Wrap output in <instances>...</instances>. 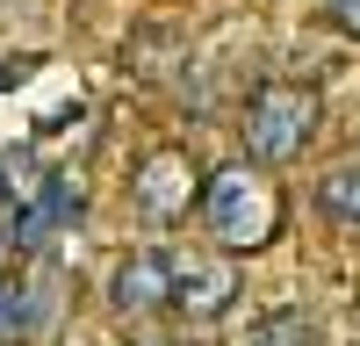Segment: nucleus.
<instances>
[{
  "label": "nucleus",
  "instance_id": "obj_1",
  "mask_svg": "<svg viewBox=\"0 0 360 346\" xmlns=\"http://www.w3.org/2000/svg\"><path fill=\"white\" fill-rule=\"evenodd\" d=\"M202 224L224 252H259L281 231V188L259 159H224L217 173H202Z\"/></svg>",
  "mask_w": 360,
  "mask_h": 346
},
{
  "label": "nucleus",
  "instance_id": "obj_2",
  "mask_svg": "<svg viewBox=\"0 0 360 346\" xmlns=\"http://www.w3.org/2000/svg\"><path fill=\"white\" fill-rule=\"evenodd\" d=\"M317 123H324V101H317V86H303V79H259L245 94V108H238L245 159H259V166L303 159V144L317 137Z\"/></svg>",
  "mask_w": 360,
  "mask_h": 346
},
{
  "label": "nucleus",
  "instance_id": "obj_3",
  "mask_svg": "<svg viewBox=\"0 0 360 346\" xmlns=\"http://www.w3.org/2000/svg\"><path fill=\"white\" fill-rule=\"evenodd\" d=\"M130 202L144 224H180L188 210H202V166L180 152V144H159L144 152L137 173H130Z\"/></svg>",
  "mask_w": 360,
  "mask_h": 346
},
{
  "label": "nucleus",
  "instance_id": "obj_4",
  "mask_svg": "<svg viewBox=\"0 0 360 346\" xmlns=\"http://www.w3.org/2000/svg\"><path fill=\"white\" fill-rule=\"evenodd\" d=\"M231 303H238L231 252H188V260H173V296H166V310L180 317V325H224Z\"/></svg>",
  "mask_w": 360,
  "mask_h": 346
},
{
  "label": "nucleus",
  "instance_id": "obj_5",
  "mask_svg": "<svg viewBox=\"0 0 360 346\" xmlns=\"http://www.w3.org/2000/svg\"><path fill=\"white\" fill-rule=\"evenodd\" d=\"M166 296H173V260L166 252H123L115 260V274H108V310L115 317H152V310H166Z\"/></svg>",
  "mask_w": 360,
  "mask_h": 346
},
{
  "label": "nucleus",
  "instance_id": "obj_6",
  "mask_svg": "<svg viewBox=\"0 0 360 346\" xmlns=\"http://www.w3.org/2000/svg\"><path fill=\"white\" fill-rule=\"evenodd\" d=\"M317 210L324 217H332L339 231H360V152H346V159H332V166H324L317 173Z\"/></svg>",
  "mask_w": 360,
  "mask_h": 346
},
{
  "label": "nucleus",
  "instance_id": "obj_7",
  "mask_svg": "<svg viewBox=\"0 0 360 346\" xmlns=\"http://www.w3.org/2000/svg\"><path fill=\"white\" fill-rule=\"evenodd\" d=\"M65 217H79V195H72L65 181H51L44 202H29V210L15 217V245H44V231H51V224H65Z\"/></svg>",
  "mask_w": 360,
  "mask_h": 346
},
{
  "label": "nucleus",
  "instance_id": "obj_8",
  "mask_svg": "<svg viewBox=\"0 0 360 346\" xmlns=\"http://www.w3.org/2000/svg\"><path fill=\"white\" fill-rule=\"evenodd\" d=\"M245 346H324V332L310 325L303 310H266L259 325L245 332Z\"/></svg>",
  "mask_w": 360,
  "mask_h": 346
},
{
  "label": "nucleus",
  "instance_id": "obj_9",
  "mask_svg": "<svg viewBox=\"0 0 360 346\" xmlns=\"http://www.w3.org/2000/svg\"><path fill=\"white\" fill-rule=\"evenodd\" d=\"M317 8H324V22H332L339 37H353V44H360V0H317Z\"/></svg>",
  "mask_w": 360,
  "mask_h": 346
}]
</instances>
